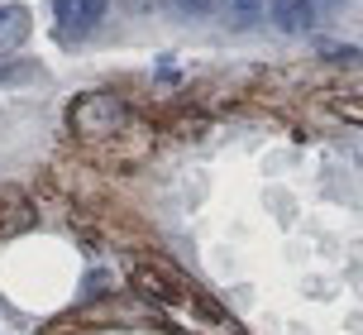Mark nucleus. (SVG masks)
Instances as JSON below:
<instances>
[{"label": "nucleus", "instance_id": "f03ea898", "mask_svg": "<svg viewBox=\"0 0 363 335\" xmlns=\"http://www.w3.org/2000/svg\"><path fill=\"white\" fill-rule=\"evenodd\" d=\"M24 38H29V10L24 5H0V53L24 48Z\"/></svg>", "mask_w": 363, "mask_h": 335}, {"label": "nucleus", "instance_id": "39448f33", "mask_svg": "<svg viewBox=\"0 0 363 335\" xmlns=\"http://www.w3.org/2000/svg\"><path fill=\"white\" fill-rule=\"evenodd\" d=\"M258 5H263V0H235V15L249 19V15H258Z\"/></svg>", "mask_w": 363, "mask_h": 335}, {"label": "nucleus", "instance_id": "20e7f679", "mask_svg": "<svg viewBox=\"0 0 363 335\" xmlns=\"http://www.w3.org/2000/svg\"><path fill=\"white\" fill-rule=\"evenodd\" d=\"M186 15H206V10H216V0H177Z\"/></svg>", "mask_w": 363, "mask_h": 335}, {"label": "nucleus", "instance_id": "7ed1b4c3", "mask_svg": "<svg viewBox=\"0 0 363 335\" xmlns=\"http://www.w3.org/2000/svg\"><path fill=\"white\" fill-rule=\"evenodd\" d=\"M268 15L282 34H301L311 24V0H268Z\"/></svg>", "mask_w": 363, "mask_h": 335}, {"label": "nucleus", "instance_id": "f257e3e1", "mask_svg": "<svg viewBox=\"0 0 363 335\" xmlns=\"http://www.w3.org/2000/svg\"><path fill=\"white\" fill-rule=\"evenodd\" d=\"M53 15L62 29H96L106 19V0H53Z\"/></svg>", "mask_w": 363, "mask_h": 335}]
</instances>
